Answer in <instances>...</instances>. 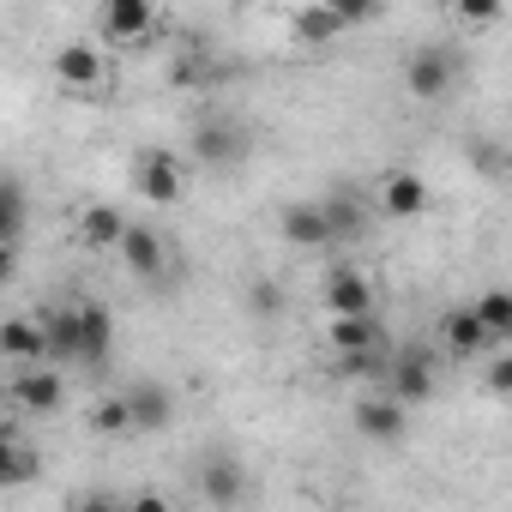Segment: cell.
<instances>
[{
  "mask_svg": "<svg viewBox=\"0 0 512 512\" xmlns=\"http://www.w3.org/2000/svg\"><path fill=\"white\" fill-rule=\"evenodd\" d=\"M43 332H49V362H73V368H103L109 350H115V314L91 296L79 302H61L43 314Z\"/></svg>",
  "mask_w": 512,
  "mask_h": 512,
  "instance_id": "cell-1",
  "label": "cell"
},
{
  "mask_svg": "<svg viewBox=\"0 0 512 512\" xmlns=\"http://www.w3.org/2000/svg\"><path fill=\"white\" fill-rule=\"evenodd\" d=\"M326 205V217H332V235L344 241V235H362V223H368V211L350 199V193H332V199H320Z\"/></svg>",
  "mask_w": 512,
  "mask_h": 512,
  "instance_id": "cell-25",
  "label": "cell"
},
{
  "mask_svg": "<svg viewBox=\"0 0 512 512\" xmlns=\"http://www.w3.org/2000/svg\"><path fill=\"white\" fill-rule=\"evenodd\" d=\"M49 73H55L61 91H103V85H109V61H103V49H91V43H61L55 61H49Z\"/></svg>",
  "mask_w": 512,
  "mask_h": 512,
  "instance_id": "cell-10",
  "label": "cell"
},
{
  "mask_svg": "<svg viewBox=\"0 0 512 512\" xmlns=\"http://www.w3.org/2000/svg\"><path fill=\"white\" fill-rule=\"evenodd\" d=\"M428 205H434V193H428V181H422L416 169H386V175H380V211H386L392 223H416Z\"/></svg>",
  "mask_w": 512,
  "mask_h": 512,
  "instance_id": "cell-13",
  "label": "cell"
},
{
  "mask_svg": "<svg viewBox=\"0 0 512 512\" xmlns=\"http://www.w3.org/2000/svg\"><path fill=\"white\" fill-rule=\"evenodd\" d=\"M470 314L482 320V332H488L494 344L512 338V290H482V296L470 302Z\"/></svg>",
  "mask_w": 512,
  "mask_h": 512,
  "instance_id": "cell-21",
  "label": "cell"
},
{
  "mask_svg": "<svg viewBox=\"0 0 512 512\" xmlns=\"http://www.w3.org/2000/svg\"><path fill=\"white\" fill-rule=\"evenodd\" d=\"M452 85H458V55L452 49H416L404 61V91L416 103H440V97H452Z\"/></svg>",
  "mask_w": 512,
  "mask_h": 512,
  "instance_id": "cell-5",
  "label": "cell"
},
{
  "mask_svg": "<svg viewBox=\"0 0 512 512\" xmlns=\"http://www.w3.org/2000/svg\"><path fill=\"white\" fill-rule=\"evenodd\" d=\"M320 308H326V314H374V284H368V272L338 266V272L326 278V290H320Z\"/></svg>",
  "mask_w": 512,
  "mask_h": 512,
  "instance_id": "cell-16",
  "label": "cell"
},
{
  "mask_svg": "<svg viewBox=\"0 0 512 512\" xmlns=\"http://www.w3.org/2000/svg\"><path fill=\"white\" fill-rule=\"evenodd\" d=\"M37 464H43L37 452H25L7 428H0V482H25V476H37Z\"/></svg>",
  "mask_w": 512,
  "mask_h": 512,
  "instance_id": "cell-24",
  "label": "cell"
},
{
  "mask_svg": "<svg viewBox=\"0 0 512 512\" xmlns=\"http://www.w3.org/2000/svg\"><path fill=\"white\" fill-rule=\"evenodd\" d=\"M127 181H133V193H139L145 205H157V211H169V205L187 199V163H181L169 145H139V151L127 157Z\"/></svg>",
  "mask_w": 512,
  "mask_h": 512,
  "instance_id": "cell-2",
  "label": "cell"
},
{
  "mask_svg": "<svg viewBox=\"0 0 512 512\" xmlns=\"http://www.w3.org/2000/svg\"><path fill=\"white\" fill-rule=\"evenodd\" d=\"M350 350H386L380 314H326V356H350Z\"/></svg>",
  "mask_w": 512,
  "mask_h": 512,
  "instance_id": "cell-15",
  "label": "cell"
},
{
  "mask_svg": "<svg viewBox=\"0 0 512 512\" xmlns=\"http://www.w3.org/2000/svg\"><path fill=\"white\" fill-rule=\"evenodd\" d=\"M290 37H296L302 49H326V43H338V37H344V19L326 7V0H314V7H302V13L290 19Z\"/></svg>",
  "mask_w": 512,
  "mask_h": 512,
  "instance_id": "cell-19",
  "label": "cell"
},
{
  "mask_svg": "<svg viewBox=\"0 0 512 512\" xmlns=\"http://www.w3.org/2000/svg\"><path fill=\"white\" fill-rule=\"evenodd\" d=\"M0 362H49V332H43V314H13L0 320Z\"/></svg>",
  "mask_w": 512,
  "mask_h": 512,
  "instance_id": "cell-14",
  "label": "cell"
},
{
  "mask_svg": "<svg viewBox=\"0 0 512 512\" xmlns=\"http://www.w3.org/2000/svg\"><path fill=\"white\" fill-rule=\"evenodd\" d=\"M380 380H386V392H392L404 410L428 404V398H434V386H440V374H434V356H422V350H398V356H386Z\"/></svg>",
  "mask_w": 512,
  "mask_h": 512,
  "instance_id": "cell-3",
  "label": "cell"
},
{
  "mask_svg": "<svg viewBox=\"0 0 512 512\" xmlns=\"http://www.w3.org/2000/svg\"><path fill=\"white\" fill-rule=\"evenodd\" d=\"M356 434L362 440H374V446H398L404 434H410V410L392 398V392H368V398H356Z\"/></svg>",
  "mask_w": 512,
  "mask_h": 512,
  "instance_id": "cell-9",
  "label": "cell"
},
{
  "mask_svg": "<svg viewBox=\"0 0 512 512\" xmlns=\"http://www.w3.org/2000/svg\"><path fill=\"white\" fill-rule=\"evenodd\" d=\"M19 278V241H0V290Z\"/></svg>",
  "mask_w": 512,
  "mask_h": 512,
  "instance_id": "cell-30",
  "label": "cell"
},
{
  "mask_svg": "<svg viewBox=\"0 0 512 512\" xmlns=\"http://www.w3.org/2000/svg\"><path fill=\"white\" fill-rule=\"evenodd\" d=\"M7 398L25 410V416H55L61 404H67V380L49 368V362H25L19 374H13V386H7Z\"/></svg>",
  "mask_w": 512,
  "mask_h": 512,
  "instance_id": "cell-7",
  "label": "cell"
},
{
  "mask_svg": "<svg viewBox=\"0 0 512 512\" xmlns=\"http://www.w3.org/2000/svg\"><path fill=\"white\" fill-rule=\"evenodd\" d=\"M91 434H103V440H121V434H133L121 392H109V398H97V404H91Z\"/></svg>",
  "mask_w": 512,
  "mask_h": 512,
  "instance_id": "cell-23",
  "label": "cell"
},
{
  "mask_svg": "<svg viewBox=\"0 0 512 512\" xmlns=\"http://www.w3.org/2000/svg\"><path fill=\"white\" fill-rule=\"evenodd\" d=\"M121 404H127L133 434H157V428H169V416H175V392H169L163 380H127V386H121Z\"/></svg>",
  "mask_w": 512,
  "mask_h": 512,
  "instance_id": "cell-12",
  "label": "cell"
},
{
  "mask_svg": "<svg viewBox=\"0 0 512 512\" xmlns=\"http://www.w3.org/2000/svg\"><path fill=\"white\" fill-rule=\"evenodd\" d=\"M278 235H284L290 247H302V253H320V247L338 241V235H332V217H326L320 199H290V205L278 211Z\"/></svg>",
  "mask_w": 512,
  "mask_h": 512,
  "instance_id": "cell-11",
  "label": "cell"
},
{
  "mask_svg": "<svg viewBox=\"0 0 512 512\" xmlns=\"http://www.w3.org/2000/svg\"><path fill=\"white\" fill-rule=\"evenodd\" d=\"M199 494H205L211 506H241V500H247V470H241L235 458H205V464H199Z\"/></svg>",
  "mask_w": 512,
  "mask_h": 512,
  "instance_id": "cell-18",
  "label": "cell"
},
{
  "mask_svg": "<svg viewBox=\"0 0 512 512\" xmlns=\"http://www.w3.org/2000/svg\"><path fill=\"white\" fill-rule=\"evenodd\" d=\"M25 223H31V199H25V187H19L13 175H0V241H19Z\"/></svg>",
  "mask_w": 512,
  "mask_h": 512,
  "instance_id": "cell-22",
  "label": "cell"
},
{
  "mask_svg": "<svg viewBox=\"0 0 512 512\" xmlns=\"http://www.w3.org/2000/svg\"><path fill=\"white\" fill-rule=\"evenodd\" d=\"M115 253H121V266L139 278V284H157L163 272H169V247H163V235L151 229V223H121V235H115Z\"/></svg>",
  "mask_w": 512,
  "mask_h": 512,
  "instance_id": "cell-4",
  "label": "cell"
},
{
  "mask_svg": "<svg viewBox=\"0 0 512 512\" xmlns=\"http://www.w3.org/2000/svg\"><path fill=\"white\" fill-rule=\"evenodd\" d=\"M488 392L512 398V356H500V350H488Z\"/></svg>",
  "mask_w": 512,
  "mask_h": 512,
  "instance_id": "cell-28",
  "label": "cell"
},
{
  "mask_svg": "<svg viewBox=\"0 0 512 512\" xmlns=\"http://www.w3.org/2000/svg\"><path fill=\"white\" fill-rule=\"evenodd\" d=\"M452 19L464 31H488V25H500V0H452Z\"/></svg>",
  "mask_w": 512,
  "mask_h": 512,
  "instance_id": "cell-26",
  "label": "cell"
},
{
  "mask_svg": "<svg viewBox=\"0 0 512 512\" xmlns=\"http://www.w3.org/2000/svg\"><path fill=\"white\" fill-rule=\"evenodd\" d=\"M326 7L344 19V31H356V25H368V19L386 13V0H326Z\"/></svg>",
  "mask_w": 512,
  "mask_h": 512,
  "instance_id": "cell-27",
  "label": "cell"
},
{
  "mask_svg": "<svg viewBox=\"0 0 512 512\" xmlns=\"http://www.w3.org/2000/svg\"><path fill=\"white\" fill-rule=\"evenodd\" d=\"M187 145H193V163H205V169H235L247 157V133L235 121H223V115L193 121V139Z\"/></svg>",
  "mask_w": 512,
  "mask_h": 512,
  "instance_id": "cell-6",
  "label": "cell"
},
{
  "mask_svg": "<svg viewBox=\"0 0 512 512\" xmlns=\"http://www.w3.org/2000/svg\"><path fill=\"white\" fill-rule=\"evenodd\" d=\"M73 223H79V241H85V247H115V235H121L127 211H121V205H109V199H91Z\"/></svg>",
  "mask_w": 512,
  "mask_h": 512,
  "instance_id": "cell-20",
  "label": "cell"
},
{
  "mask_svg": "<svg viewBox=\"0 0 512 512\" xmlns=\"http://www.w3.org/2000/svg\"><path fill=\"white\" fill-rule=\"evenodd\" d=\"M253 314H284V290H278L272 278L253 284Z\"/></svg>",
  "mask_w": 512,
  "mask_h": 512,
  "instance_id": "cell-29",
  "label": "cell"
},
{
  "mask_svg": "<svg viewBox=\"0 0 512 512\" xmlns=\"http://www.w3.org/2000/svg\"><path fill=\"white\" fill-rule=\"evenodd\" d=\"M440 338H446V350H452L458 362H476V356L500 350V344L482 332V320H476L470 308H446V320H440Z\"/></svg>",
  "mask_w": 512,
  "mask_h": 512,
  "instance_id": "cell-17",
  "label": "cell"
},
{
  "mask_svg": "<svg viewBox=\"0 0 512 512\" xmlns=\"http://www.w3.org/2000/svg\"><path fill=\"white\" fill-rule=\"evenodd\" d=\"M97 31L109 49H133L157 31V7L151 0H103V13H97Z\"/></svg>",
  "mask_w": 512,
  "mask_h": 512,
  "instance_id": "cell-8",
  "label": "cell"
}]
</instances>
